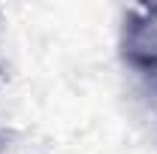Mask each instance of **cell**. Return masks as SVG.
Returning a JSON list of instances; mask_svg holds the SVG:
<instances>
[{
    "mask_svg": "<svg viewBox=\"0 0 157 154\" xmlns=\"http://www.w3.org/2000/svg\"><path fill=\"white\" fill-rule=\"evenodd\" d=\"M121 60L157 88V6H136L124 15Z\"/></svg>",
    "mask_w": 157,
    "mask_h": 154,
    "instance_id": "6da1fadb",
    "label": "cell"
}]
</instances>
